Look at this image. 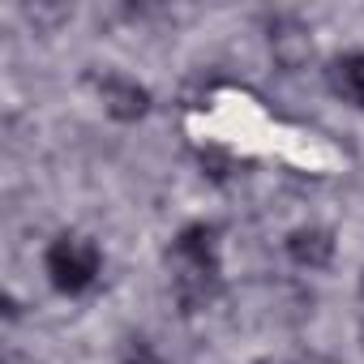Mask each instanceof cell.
Returning a JSON list of instances; mask_svg holds the SVG:
<instances>
[{
	"label": "cell",
	"mask_w": 364,
	"mask_h": 364,
	"mask_svg": "<svg viewBox=\"0 0 364 364\" xmlns=\"http://www.w3.org/2000/svg\"><path fill=\"white\" fill-rule=\"evenodd\" d=\"M330 90L343 95L347 103L364 107V52H347L330 65Z\"/></svg>",
	"instance_id": "8992f818"
},
{
	"label": "cell",
	"mask_w": 364,
	"mask_h": 364,
	"mask_svg": "<svg viewBox=\"0 0 364 364\" xmlns=\"http://www.w3.org/2000/svg\"><path fill=\"white\" fill-rule=\"evenodd\" d=\"M124 364H167V360H163L146 338H133V343H129V351H124Z\"/></svg>",
	"instance_id": "52a82bcc"
},
{
	"label": "cell",
	"mask_w": 364,
	"mask_h": 364,
	"mask_svg": "<svg viewBox=\"0 0 364 364\" xmlns=\"http://www.w3.org/2000/svg\"><path fill=\"white\" fill-rule=\"evenodd\" d=\"M99 270H103V253H99L95 240H86L77 232H65V236L52 240V249H48V279H52V287L60 296H82L99 279Z\"/></svg>",
	"instance_id": "7a4b0ae2"
},
{
	"label": "cell",
	"mask_w": 364,
	"mask_h": 364,
	"mask_svg": "<svg viewBox=\"0 0 364 364\" xmlns=\"http://www.w3.org/2000/svg\"><path fill=\"white\" fill-rule=\"evenodd\" d=\"M99 95H103V107L116 116V120H141L146 107H150V90L137 86L133 77H103L99 82Z\"/></svg>",
	"instance_id": "3957f363"
},
{
	"label": "cell",
	"mask_w": 364,
	"mask_h": 364,
	"mask_svg": "<svg viewBox=\"0 0 364 364\" xmlns=\"http://www.w3.org/2000/svg\"><path fill=\"white\" fill-rule=\"evenodd\" d=\"M270 48H274V56H279L287 69H296V65H304V60L313 56L309 31H304L300 22H291V18H274V22H270Z\"/></svg>",
	"instance_id": "5b68a950"
},
{
	"label": "cell",
	"mask_w": 364,
	"mask_h": 364,
	"mask_svg": "<svg viewBox=\"0 0 364 364\" xmlns=\"http://www.w3.org/2000/svg\"><path fill=\"white\" fill-rule=\"evenodd\" d=\"M171 291L180 300L185 313H198L206 309L219 287H223V274H219V249H215V228L206 223H189L171 240Z\"/></svg>",
	"instance_id": "6da1fadb"
},
{
	"label": "cell",
	"mask_w": 364,
	"mask_h": 364,
	"mask_svg": "<svg viewBox=\"0 0 364 364\" xmlns=\"http://www.w3.org/2000/svg\"><path fill=\"white\" fill-rule=\"evenodd\" d=\"M287 257L296 266H304V270H321L334 257V236L326 228H296L287 236Z\"/></svg>",
	"instance_id": "277c9868"
}]
</instances>
